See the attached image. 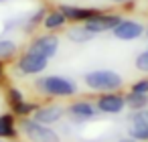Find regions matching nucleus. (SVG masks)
Segmentation results:
<instances>
[{
    "label": "nucleus",
    "mask_w": 148,
    "mask_h": 142,
    "mask_svg": "<svg viewBox=\"0 0 148 142\" xmlns=\"http://www.w3.org/2000/svg\"><path fill=\"white\" fill-rule=\"evenodd\" d=\"M83 83L87 89L97 93L118 91L124 87V77L114 69H91L83 75Z\"/></svg>",
    "instance_id": "1"
},
{
    "label": "nucleus",
    "mask_w": 148,
    "mask_h": 142,
    "mask_svg": "<svg viewBox=\"0 0 148 142\" xmlns=\"http://www.w3.org/2000/svg\"><path fill=\"white\" fill-rule=\"evenodd\" d=\"M35 87L45 97H73L77 93L75 81H71L69 77H63V75H43V77H37Z\"/></svg>",
    "instance_id": "2"
},
{
    "label": "nucleus",
    "mask_w": 148,
    "mask_h": 142,
    "mask_svg": "<svg viewBox=\"0 0 148 142\" xmlns=\"http://www.w3.org/2000/svg\"><path fill=\"white\" fill-rule=\"evenodd\" d=\"M18 128H21V132L27 136L29 142H61V136H59L51 126L39 124V122H35L31 116H29V118H21Z\"/></svg>",
    "instance_id": "3"
},
{
    "label": "nucleus",
    "mask_w": 148,
    "mask_h": 142,
    "mask_svg": "<svg viewBox=\"0 0 148 142\" xmlns=\"http://www.w3.org/2000/svg\"><path fill=\"white\" fill-rule=\"evenodd\" d=\"M59 45H61V41H59V37L55 33H45V35L33 37L29 47H27V51L35 53V55H41L45 59H53L57 55V51H59Z\"/></svg>",
    "instance_id": "4"
},
{
    "label": "nucleus",
    "mask_w": 148,
    "mask_h": 142,
    "mask_svg": "<svg viewBox=\"0 0 148 142\" xmlns=\"http://www.w3.org/2000/svg\"><path fill=\"white\" fill-rule=\"evenodd\" d=\"M122 21V14H116V12H97L93 14L89 21L83 23V27L91 33V35H103V33H112L118 23Z\"/></svg>",
    "instance_id": "5"
},
{
    "label": "nucleus",
    "mask_w": 148,
    "mask_h": 142,
    "mask_svg": "<svg viewBox=\"0 0 148 142\" xmlns=\"http://www.w3.org/2000/svg\"><path fill=\"white\" fill-rule=\"evenodd\" d=\"M95 108L99 114H108V116H118L122 114L128 106H126V95L118 93V91H108V93H99L95 99Z\"/></svg>",
    "instance_id": "6"
},
{
    "label": "nucleus",
    "mask_w": 148,
    "mask_h": 142,
    "mask_svg": "<svg viewBox=\"0 0 148 142\" xmlns=\"http://www.w3.org/2000/svg\"><path fill=\"white\" fill-rule=\"evenodd\" d=\"M47 65H49V59H45L41 55H35V53H29V51H25L14 63L16 71L23 73V75H39L47 69Z\"/></svg>",
    "instance_id": "7"
},
{
    "label": "nucleus",
    "mask_w": 148,
    "mask_h": 142,
    "mask_svg": "<svg viewBox=\"0 0 148 142\" xmlns=\"http://www.w3.org/2000/svg\"><path fill=\"white\" fill-rule=\"evenodd\" d=\"M146 27L140 23V21H134V19H122L118 23V27L112 31V35L118 39V41H136L144 35Z\"/></svg>",
    "instance_id": "8"
},
{
    "label": "nucleus",
    "mask_w": 148,
    "mask_h": 142,
    "mask_svg": "<svg viewBox=\"0 0 148 142\" xmlns=\"http://www.w3.org/2000/svg\"><path fill=\"white\" fill-rule=\"evenodd\" d=\"M128 136L138 142H148V108L130 114Z\"/></svg>",
    "instance_id": "9"
},
{
    "label": "nucleus",
    "mask_w": 148,
    "mask_h": 142,
    "mask_svg": "<svg viewBox=\"0 0 148 142\" xmlns=\"http://www.w3.org/2000/svg\"><path fill=\"white\" fill-rule=\"evenodd\" d=\"M65 116V106L61 104H45V106H37V110L33 112V120L39 122V124H45V126H51V124H57L61 118Z\"/></svg>",
    "instance_id": "10"
},
{
    "label": "nucleus",
    "mask_w": 148,
    "mask_h": 142,
    "mask_svg": "<svg viewBox=\"0 0 148 142\" xmlns=\"http://www.w3.org/2000/svg\"><path fill=\"white\" fill-rule=\"evenodd\" d=\"M65 114L71 116L75 122H83V120H91L97 112L95 108V102H89V99H75L71 102L69 106H65Z\"/></svg>",
    "instance_id": "11"
},
{
    "label": "nucleus",
    "mask_w": 148,
    "mask_h": 142,
    "mask_svg": "<svg viewBox=\"0 0 148 142\" xmlns=\"http://www.w3.org/2000/svg\"><path fill=\"white\" fill-rule=\"evenodd\" d=\"M59 10L65 14L67 23H75V25H83L85 21H89L93 14L99 12V8H89V6H73V4H61Z\"/></svg>",
    "instance_id": "12"
},
{
    "label": "nucleus",
    "mask_w": 148,
    "mask_h": 142,
    "mask_svg": "<svg viewBox=\"0 0 148 142\" xmlns=\"http://www.w3.org/2000/svg\"><path fill=\"white\" fill-rule=\"evenodd\" d=\"M65 25H67L65 14H63L59 8H55V10H47V14H45L41 27H43L47 33H55V31H61Z\"/></svg>",
    "instance_id": "13"
},
{
    "label": "nucleus",
    "mask_w": 148,
    "mask_h": 142,
    "mask_svg": "<svg viewBox=\"0 0 148 142\" xmlns=\"http://www.w3.org/2000/svg\"><path fill=\"white\" fill-rule=\"evenodd\" d=\"M18 136L14 114H0V140H14Z\"/></svg>",
    "instance_id": "14"
},
{
    "label": "nucleus",
    "mask_w": 148,
    "mask_h": 142,
    "mask_svg": "<svg viewBox=\"0 0 148 142\" xmlns=\"http://www.w3.org/2000/svg\"><path fill=\"white\" fill-rule=\"evenodd\" d=\"M95 35H91L83 25H77V27H69L67 29V39L71 41V43H77V45H81V43H87V41H91Z\"/></svg>",
    "instance_id": "15"
},
{
    "label": "nucleus",
    "mask_w": 148,
    "mask_h": 142,
    "mask_svg": "<svg viewBox=\"0 0 148 142\" xmlns=\"http://www.w3.org/2000/svg\"><path fill=\"white\" fill-rule=\"evenodd\" d=\"M126 106L130 112H138V110H146L148 108V93H126Z\"/></svg>",
    "instance_id": "16"
},
{
    "label": "nucleus",
    "mask_w": 148,
    "mask_h": 142,
    "mask_svg": "<svg viewBox=\"0 0 148 142\" xmlns=\"http://www.w3.org/2000/svg\"><path fill=\"white\" fill-rule=\"evenodd\" d=\"M18 53V45L10 39H0V61H10Z\"/></svg>",
    "instance_id": "17"
},
{
    "label": "nucleus",
    "mask_w": 148,
    "mask_h": 142,
    "mask_svg": "<svg viewBox=\"0 0 148 142\" xmlns=\"http://www.w3.org/2000/svg\"><path fill=\"white\" fill-rule=\"evenodd\" d=\"M6 102H8L10 108H14V106H18L21 102H25L23 89H18V87H8V89H6Z\"/></svg>",
    "instance_id": "18"
},
{
    "label": "nucleus",
    "mask_w": 148,
    "mask_h": 142,
    "mask_svg": "<svg viewBox=\"0 0 148 142\" xmlns=\"http://www.w3.org/2000/svg\"><path fill=\"white\" fill-rule=\"evenodd\" d=\"M134 67L140 71V73H148V49L140 51L134 59Z\"/></svg>",
    "instance_id": "19"
},
{
    "label": "nucleus",
    "mask_w": 148,
    "mask_h": 142,
    "mask_svg": "<svg viewBox=\"0 0 148 142\" xmlns=\"http://www.w3.org/2000/svg\"><path fill=\"white\" fill-rule=\"evenodd\" d=\"M45 14H47V10H45V8H39L35 14H31V16H29V21H27V29H33V27H37V25H43Z\"/></svg>",
    "instance_id": "20"
},
{
    "label": "nucleus",
    "mask_w": 148,
    "mask_h": 142,
    "mask_svg": "<svg viewBox=\"0 0 148 142\" xmlns=\"http://www.w3.org/2000/svg\"><path fill=\"white\" fill-rule=\"evenodd\" d=\"M130 91L132 93H148V77H142V79L134 81L132 87H130Z\"/></svg>",
    "instance_id": "21"
},
{
    "label": "nucleus",
    "mask_w": 148,
    "mask_h": 142,
    "mask_svg": "<svg viewBox=\"0 0 148 142\" xmlns=\"http://www.w3.org/2000/svg\"><path fill=\"white\" fill-rule=\"evenodd\" d=\"M108 2H110V4H128L130 0H108Z\"/></svg>",
    "instance_id": "22"
},
{
    "label": "nucleus",
    "mask_w": 148,
    "mask_h": 142,
    "mask_svg": "<svg viewBox=\"0 0 148 142\" xmlns=\"http://www.w3.org/2000/svg\"><path fill=\"white\" fill-rule=\"evenodd\" d=\"M4 77V61H0V81H2Z\"/></svg>",
    "instance_id": "23"
},
{
    "label": "nucleus",
    "mask_w": 148,
    "mask_h": 142,
    "mask_svg": "<svg viewBox=\"0 0 148 142\" xmlns=\"http://www.w3.org/2000/svg\"><path fill=\"white\" fill-rule=\"evenodd\" d=\"M118 142H138V140H134V138H130V136H126V138H120Z\"/></svg>",
    "instance_id": "24"
},
{
    "label": "nucleus",
    "mask_w": 148,
    "mask_h": 142,
    "mask_svg": "<svg viewBox=\"0 0 148 142\" xmlns=\"http://www.w3.org/2000/svg\"><path fill=\"white\" fill-rule=\"evenodd\" d=\"M144 35H146V39H148V27H146V31H144Z\"/></svg>",
    "instance_id": "25"
},
{
    "label": "nucleus",
    "mask_w": 148,
    "mask_h": 142,
    "mask_svg": "<svg viewBox=\"0 0 148 142\" xmlns=\"http://www.w3.org/2000/svg\"><path fill=\"white\" fill-rule=\"evenodd\" d=\"M2 2H8V0H0V4H2Z\"/></svg>",
    "instance_id": "26"
},
{
    "label": "nucleus",
    "mask_w": 148,
    "mask_h": 142,
    "mask_svg": "<svg viewBox=\"0 0 148 142\" xmlns=\"http://www.w3.org/2000/svg\"><path fill=\"white\" fill-rule=\"evenodd\" d=\"M0 142H6V140H0Z\"/></svg>",
    "instance_id": "27"
}]
</instances>
